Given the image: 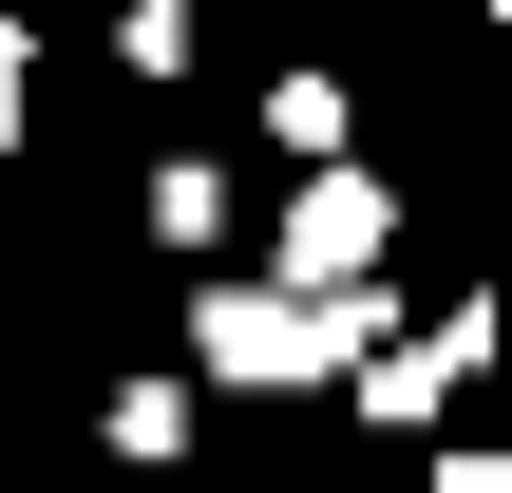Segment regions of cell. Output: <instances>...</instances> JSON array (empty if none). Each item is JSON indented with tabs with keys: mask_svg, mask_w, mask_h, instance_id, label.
I'll list each match as a JSON object with an SVG mask.
<instances>
[{
	"mask_svg": "<svg viewBox=\"0 0 512 493\" xmlns=\"http://www.w3.org/2000/svg\"><path fill=\"white\" fill-rule=\"evenodd\" d=\"M152 228H171V247H228V171L171 152V171H152Z\"/></svg>",
	"mask_w": 512,
	"mask_h": 493,
	"instance_id": "277c9868",
	"label": "cell"
},
{
	"mask_svg": "<svg viewBox=\"0 0 512 493\" xmlns=\"http://www.w3.org/2000/svg\"><path fill=\"white\" fill-rule=\"evenodd\" d=\"M266 133L285 152H342V76H266Z\"/></svg>",
	"mask_w": 512,
	"mask_h": 493,
	"instance_id": "5b68a950",
	"label": "cell"
},
{
	"mask_svg": "<svg viewBox=\"0 0 512 493\" xmlns=\"http://www.w3.org/2000/svg\"><path fill=\"white\" fill-rule=\"evenodd\" d=\"M114 456H190V399L171 380H114Z\"/></svg>",
	"mask_w": 512,
	"mask_h": 493,
	"instance_id": "8992f818",
	"label": "cell"
},
{
	"mask_svg": "<svg viewBox=\"0 0 512 493\" xmlns=\"http://www.w3.org/2000/svg\"><path fill=\"white\" fill-rule=\"evenodd\" d=\"M19 76H38V57H19V19H0V133H19Z\"/></svg>",
	"mask_w": 512,
	"mask_h": 493,
	"instance_id": "52a82bcc",
	"label": "cell"
},
{
	"mask_svg": "<svg viewBox=\"0 0 512 493\" xmlns=\"http://www.w3.org/2000/svg\"><path fill=\"white\" fill-rule=\"evenodd\" d=\"M475 361H494V304H437V323H399V342L361 361V418H380V437H418V418H437Z\"/></svg>",
	"mask_w": 512,
	"mask_h": 493,
	"instance_id": "3957f363",
	"label": "cell"
},
{
	"mask_svg": "<svg viewBox=\"0 0 512 493\" xmlns=\"http://www.w3.org/2000/svg\"><path fill=\"white\" fill-rule=\"evenodd\" d=\"M399 342V304L380 285H209L190 304V361L228 380V399H304V380H361Z\"/></svg>",
	"mask_w": 512,
	"mask_h": 493,
	"instance_id": "6da1fadb",
	"label": "cell"
},
{
	"mask_svg": "<svg viewBox=\"0 0 512 493\" xmlns=\"http://www.w3.org/2000/svg\"><path fill=\"white\" fill-rule=\"evenodd\" d=\"M380 247H399V190H380L361 152H323V171L285 190V266H266V285H380Z\"/></svg>",
	"mask_w": 512,
	"mask_h": 493,
	"instance_id": "7a4b0ae2",
	"label": "cell"
}]
</instances>
